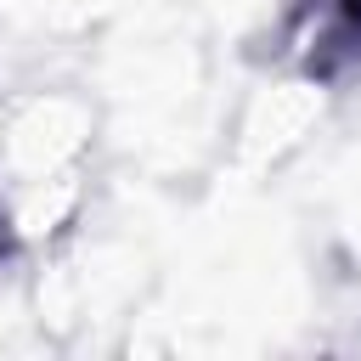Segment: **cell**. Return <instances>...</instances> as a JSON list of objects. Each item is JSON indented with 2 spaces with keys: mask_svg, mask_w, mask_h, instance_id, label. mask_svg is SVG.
Instances as JSON below:
<instances>
[{
  "mask_svg": "<svg viewBox=\"0 0 361 361\" xmlns=\"http://www.w3.org/2000/svg\"><path fill=\"white\" fill-rule=\"evenodd\" d=\"M271 62L293 85H361V0H282L271 17Z\"/></svg>",
  "mask_w": 361,
  "mask_h": 361,
  "instance_id": "cell-1",
  "label": "cell"
},
{
  "mask_svg": "<svg viewBox=\"0 0 361 361\" xmlns=\"http://www.w3.org/2000/svg\"><path fill=\"white\" fill-rule=\"evenodd\" d=\"M23 254V237H17V220H11V209L0 203V265H11Z\"/></svg>",
  "mask_w": 361,
  "mask_h": 361,
  "instance_id": "cell-2",
  "label": "cell"
}]
</instances>
